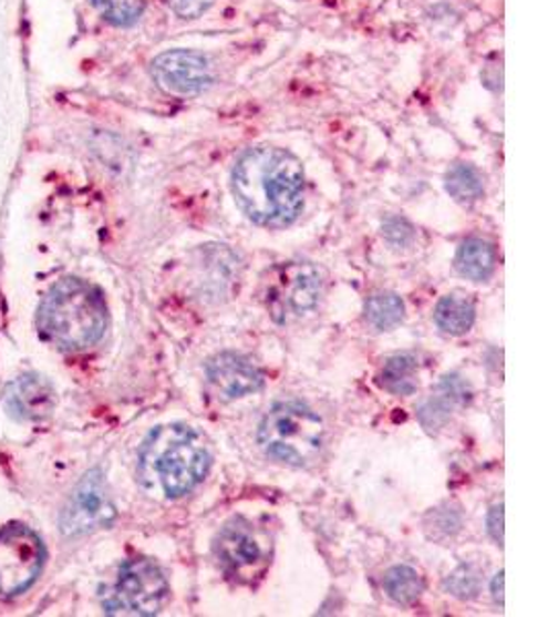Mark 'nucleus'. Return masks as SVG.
<instances>
[{
	"instance_id": "1",
	"label": "nucleus",
	"mask_w": 548,
	"mask_h": 617,
	"mask_svg": "<svg viewBox=\"0 0 548 617\" xmlns=\"http://www.w3.org/2000/svg\"><path fill=\"white\" fill-rule=\"evenodd\" d=\"M232 192L240 210L269 229L292 225L304 206L300 161L278 146H257L237 161Z\"/></svg>"
},
{
	"instance_id": "2",
	"label": "nucleus",
	"mask_w": 548,
	"mask_h": 617,
	"mask_svg": "<svg viewBox=\"0 0 548 617\" xmlns=\"http://www.w3.org/2000/svg\"><path fill=\"white\" fill-rule=\"evenodd\" d=\"M210 465V449L199 432L187 424H165L142 445L138 480L153 498L177 501L204 482Z\"/></svg>"
},
{
	"instance_id": "3",
	"label": "nucleus",
	"mask_w": 548,
	"mask_h": 617,
	"mask_svg": "<svg viewBox=\"0 0 548 617\" xmlns=\"http://www.w3.org/2000/svg\"><path fill=\"white\" fill-rule=\"evenodd\" d=\"M107 328V307L97 287L79 278H64L50 288L38 311V330L48 342L66 352H83L97 345Z\"/></svg>"
},
{
	"instance_id": "4",
	"label": "nucleus",
	"mask_w": 548,
	"mask_h": 617,
	"mask_svg": "<svg viewBox=\"0 0 548 617\" xmlns=\"http://www.w3.org/2000/svg\"><path fill=\"white\" fill-rule=\"evenodd\" d=\"M257 439L271 460L302 467L321 453L324 424L304 403H276L261 420Z\"/></svg>"
},
{
	"instance_id": "5",
	"label": "nucleus",
	"mask_w": 548,
	"mask_h": 617,
	"mask_svg": "<svg viewBox=\"0 0 548 617\" xmlns=\"http://www.w3.org/2000/svg\"><path fill=\"white\" fill-rule=\"evenodd\" d=\"M169 597V583L161 566L148 558H132L122 568L112 593L103 599L115 616H156Z\"/></svg>"
},
{
	"instance_id": "6",
	"label": "nucleus",
	"mask_w": 548,
	"mask_h": 617,
	"mask_svg": "<svg viewBox=\"0 0 548 617\" xmlns=\"http://www.w3.org/2000/svg\"><path fill=\"white\" fill-rule=\"evenodd\" d=\"M48 552L38 533L25 525L0 529V597L13 599L42 575Z\"/></svg>"
},
{
	"instance_id": "7",
	"label": "nucleus",
	"mask_w": 548,
	"mask_h": 617,
	"mask_svg": "<svg viewBox=\"0 0 548 617\" xmlns=\"http://www.w3.org/2000/svg\"><path fill=\"white\" fill-rule=\"evenodd\" d=\"M321 297V276L314 266L292 261L276 268L266 285V302L269 313L288 323L296 317L312 311Z\"/></svg>"
},
{
	"instance_id": "8",
	"label": "nucleus",
	"mask_w": 548,
	"mask_h": 617,
	"mask_svg": "<svg viewBox=\"0 0 548 617\" xmlns=\"http://www.w3.org/2000/svg\"><path fill=\"white\" fill-rule=\"evenodd\" d=\"M115 518V506L105 489V480L93 470L79 482L71 501L62 511L60 527L64 535H85L99 527H110Z\"/></svg>"
},
{
	"instance_id": "9",
	"label": "nucleus",
	"mask_w": 548,
	"mask_h": 617,
	"mask_svg": "<svg viewBox=\"0 0 548 617\" xmlns=\"http://www.w3.org/2000/svg\"><path fill=\"white\" fill-rule=\"evenodd\" d=\"M156 83L173 95H199L210 89V62L192 50H169L153 60Z\"/></svg>"
},
{
	"instance_id": "10",
	"label": "nucleus",
	"mask_w": 548,
	"mask_h": 617,
	"mask_svg": "<svg viewBox=\"0 0 548 617\" xmlns=\"http://www.w3.org/2000/svg\"><path fill=\"white\" fill-rule=\"evenodd\" d=\"M216 556L223 562L226 573L237 578H251L266 562V552L259 544L254 527L242 518L228 523L218 533Z\"/></svg>"
},
{
	"instance_id": "11",
	"label": "nucleus",
	"mask_w": 548,
	"mask_h": 617,
	"mask_svg": "<svg viewBox=\"0 0 548 617\" xmlns=\"http://www.w3.org/2000/svg\"><path fill=\"white\" fill-rule=\"evenodd\" d=\"M206 373L211 389L228 402L247 398L263 388V373L251 360L232 352H223L211 359Z\"/></svg>"
},
{
	"instance_id": "12",
	"label": "nucleus",
	"mask_w": 548,
	"mask_h": 617,
	"mask_svg": "<svg viewBox=\"0 0 548 617\" xmlns=\"http://www.w3.org/2000/svg\"><path fill=\"white\" fill-rule=\"evenodd\" d=\"M4 405L17 420H42L54 408V389L42 377L25 374L7 389Z\"/></svg>"
},
{
	"instance_id": "13",
	"label": "nucleus",
	"mask_w": 548,
	"mask_h": 617,
	"mask_svg": "<svg viewBox=\"0 0 548 617\" xmlns=\"http://www.w3.org/2000/svg\"><path fill=\"white\" fill-rule=\"evenodd\" d=\"M466 402H468V388L463 379L456 374L444 377V381L437 385L432 398L423 403L422 412H420L423 426L425 429L442 426L451 418L452 412L456 408H463Z\"/></svg>"
},
{
	"instance_id": "14",
	"label": "nucleus",
	"mask_w": 548,
	"mask_h": 617,
	"mask_svg": "<svg viewBox=\"0 0 548 617\" xmlns=\"http://www.w3.org/2000/svg\"><path fill=\"white\" fill-rule=\"evenodd\" d=\"M456 268L473 282H485L495 270V249L489 241L466 239L456 254Z\"/></svg>"
},
{
	"instance_id": "15",
	"label": "nucleus",
	"mask_w": 548,
	"mask_h": 617,
	"mask_svg": "<svg viewBox=\"0 0 548 617\" xmlns=\"http://www.w3.org/2000/svg\"><path fill=\"white\" fill-rule=\"evenodd\" d=\"M434 319L444 333L463 336L475 323V305L463 295H448L437 302Z\"/></svg>"
},
{
	"instance_id": "16",
	"label": "nucleus",
	"mask_w": 548,
	"mask_h": 617,
	"mask_svg": "<svg viewBox=\"0 0 548 617\" xmlns=\"http://www.w3.org/2000/svg\"><path fill=\"white\" fill-rule=\"evenodd\" d=\"M380 385L393 395H411L417 389V360L411 354H396L386 360Z\"/></svg>"
},
{
	"instance_id": "17",
	"label": "nucleus",
	"mask_w": 548,
	"mask_h": 617,
	"mask_svg": "<svg viewBox=\"0 0 548 617\" xmlns=\"http://www.w3.org/2000/svg\"><path fill=\"white\" fill-rule=\"evenodd\" d=\"M403 317H405V305L394 292H379L365 302V321L374 330H393L403 321Z\"/></svg>"
},
{
	"instance_id": "18",
	"label": "nucleus",
	"mask_w": 548,
	"mask_h": 617,
	"mask_svg": "<svg viewBox=\"0 0 548 617\" xmlns=\"http://www.w3.org/2000/svg\"><path fill=\"white\" fill-rule=\"evenodd\" d=\"M384 590L396 604H413L423 593L422 576L411 566H393L384 575Z\"/></svg>"
},
{
	"instance_id": "19",
	"label": "nucleus",
	"mask_w": 548,
	"mask_h": 617,
	"mask_svg": "<svg viewBox=\"0 0 548 617\" xmlns=\"http://www.w3.org/2000/svg\"><path fill=\"white\" fill-rule=\"evenodd\" d=\"M446 189L452 198L461 204H475L485 194L477 169L466 163H458L446 173Z\"/></svg>"
},
{
	"instance_id": "20",
	"label": "nucleus",
	"mask_w": 548,
	"mask_h": 617,
	"mask_svg": "<svg viewBox=\"0 0 548 617\" xmlns=\"http://www.w3.org/2000/svg\"><path fill=\"white\" fill-rule=\"evenodd\" d=\"M105 21L117 28H127L141 19L146 0H91Z\"/></svg>"
},
{
	"instance_id": "21",
	"label": "nucleus",
	"mask_w": 548,
	"mask_h": 617,
	"mask_svg": "<svg viewBox=\"0 0 548 617\" xmlns=\"http://www.w3.org/2000/svg\"><path fill=\"white\" fill-rule=\"evenodd\" d=\"M448 589L456 595V597H463V599H468V597H475L478 589L477 576L471 573L468 566H461L456 573H452L451 578H448Z\"/></svg>"
},
{
	"instance_id": "22",
	"label": "nucleus",
	"mask_w": 548,
	"mask_h": 617,
	"mask_svg": "<svg viewBox=\"0 0 548 617\" xmlns=\"http://www.w3.org/2000/svg\"><path fill=\"white\" fill-rule=\"evenodd\" d=\"M214 0H169L173 13L179 14L183 19H197L199 14L206 13Z\"/></svg>"
},
{
	"instance_id": "23",
	"label": "nucleus",
	"mask_w": 548,
	"mask_h": 617,
	"mask_svg": "<svg viewBox=\"0 0 548 617\" xmlns=\"http://www.w3.org/2000/svg\"><path fill=\"white\" fill-rule=\"evenodd\" d=\"M487 529L493 539L504 546V504H495L487 515Z\"/></svg>"
},
{
	"instance_id": "24",
	"label": "nucleus",
	"mask_w": 548,
	"mask_h": 617,
	"mask_svg": "<svg viewBox=\"0 0 548 617\" xmlns=\"http://www.w3.org/2000/svg\"><path fill=\"white\" fill-rule=\"evenodd\" d=\"M492 590L495 601L499 605H504V573H499V575L493 578Z\"/></svg>"
}]
</instances>
